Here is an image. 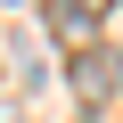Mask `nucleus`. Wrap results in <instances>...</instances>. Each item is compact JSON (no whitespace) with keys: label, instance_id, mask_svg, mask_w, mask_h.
Segmentation results:
<instances>
[{"label":"nucleus","instance_id":"obj_1","mask_svg":"<svg viewBox=\"0 0 123 123\" xmlns=\"http://www.w3.org/2000/svg\"><path fill=\"white\" fill-rule=\"evenodd\" d=\"M74 90H82L90 107H107V98L123 90V49H82V57H74Z\"/></svg>","mask_w":123,"mask_h":123},{"label":"nucleus","instance_id":"obj_2","mask_svg":"<svg viewBox=\"0 0 123 123\" xmlns=\"http://www.w3.org/2000/svg\"><path fill=\"white\" fill-rule=\"evenodd\" d=\"M17 74H25V90H49V57H41L33 33H17Z\"/></svg>","mask_w":123,"mask_h":123},{"label":"nucleus","instance_id":"obj_3","mask_svg":"<svg viewBox=\"0 0 123 123\" xmlns=\"http://www.w3.org/2000/svg\"><path fill=\"white\" fill-rule=\"evenodd\" d=\"M57 8H66V17H74V25H98V17H107V8H115V0H57Z\"/></svg>","mask_w":123,"mask_h":123},{"label":"nucleus","instance_id":"obj_4","mask_svg":"<svg viewBox=\"0 0 123 123\" xmlns=\"http://www.w3.org/2000/svg\"><path fill=\"white\" fill-rule=\"evenodd\" d=\"M0 123H25V115H17V107H0Z\"/></svg>","mask_w":123,"mask_h":123},{"label":"nucleus","instance_id":"obj_5","mask_svg":"<svg viewBox=\"0 0 123 123\" xmlns=\"http://www.w3.org/2000/svg\"><path fill=\"white\" fill-rule=\"evenodd\" d=\"M0 8H17V0H0Z\"/></svg>","mask_w":123,"mask_h":123}]
</instances>
